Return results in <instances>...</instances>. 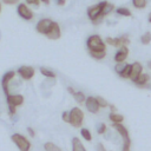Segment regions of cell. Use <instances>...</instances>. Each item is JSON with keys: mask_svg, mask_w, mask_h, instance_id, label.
Returning <instances> with one entry per match:
<instances>
[{"mask_svg": "<svg viewBox=\"0 0 151 151\" xmlns=\"http://www.w3.org/2000/svg\"><path fill=\"white\" fill-rule=\"evenodd\" d=\"M86 47L88 51H106V44L98 34H92L87 38Z\"/></svg>", "mask_w": 151, "mask_h": 151, "instance_id": "obj_1", "label": "cell"}, {"mask_svg": "<svg viewBox=\"0 0 151 151\" xmlns=\"http://www.w3.org/2000/svg\"><path fill=\"white\" fill-rule=\"evenodd\" d=\"M6 100H7V106H8V112H9V116H14L15 114V110L18 106H21L24 104V96L22 94H19V93H15V94H8L6 97Z\"/></svg>", "mask_w": 151, "mask_h": 151, "instance_id": "obj_2", "label": "cell"}, {"mask_svg": "<svg viewBox=\"0 0 151 151\" xmlns=\"http://www.w3.org/2000/svg\"><path fill=\"white\" fill-rule=\"evenodd\" d=\"M11 139H12V142L17 145V147L20 151H29V149H31V142L25 136H22L20 133H13L11 136Z\"/></svg>", "mask_w": 151, "mask_h": 151, "instance_id": "obj_3", "label": "cell"}, {"mask_svg": "<svg viewBox=\"0 0 151 151\" xmlns=\"http://www.w3.org/2000/svg\"><path fill=\"white\" fill-rule=\"evenodd\" d=\"M84 120V112L79 107H73L70 111V124L74 127H80Z\"/></svg>", "mask_w": 151, "mask_h": 151, "instance_id": "obj_4", "label": "cell"}, {"mask_svg": "<svg viewBox=\"0 0 151 151\" xmlns=\"http://www.w3.org/2000/svg\"><path fill=\"white\" fill-rule=\"evenodd\" d=\"M104 4L105 1H100L96 5H92L87 8L86 13H87V17L93 21L98 18H101V11H103V7H104Z\"/></svg>", "mask_w": 151, "mask_h": 151, "instance_id": "obj_5", "label": "cell"}, {"mask_svg": "<svg viewBox=\"0 0 151 151\" xmlns=\"http://www.w3.org/2000/svg\"><path fill=\"white\" fill-rule=\"evenodd\" d=\"M17 12H18V15L24 19V20H32L33 19V11L28 7V5L21 2V4H18V7H17Z\"/></svg>", "mask_w": 151, "mask_h": 151, "instance_id": "obj_6", "label": "cell"}, {"mask_svg": "<svg viewBox=\"0 0 151 151\" xmlns=\"http://www.w3.org/2000/svg\"><path fill=\"white\" fill-rule=\"evenodd\" d=\"M15 73H17L15 71H7V72L2 76L1 86H2V91H4V93L6 94V97H7L8 94H11V93H9V84H11V81L14 79Z\"/></svg>", "mask_w": 151, "mask_h": 151, "instance_id": "obj_7", "label": "cell"}, {"mask_svg": "<svg viewBox=\"0 0 151 151\" xmlns=\"http://www.w3.org/2000/svg\"><path fill=\"white\" fill-rule=\"evenodd\" d=\"M17 73L20 76L21 79H24V80H31L34 77V74H35V70L32 66L24 65V66H20L17 70Z\"/></svg>", "mask_w": 151, "mask_h": 151, "instance_id": "obj_8", "label": "cell"}, {"mask_svg": "<svg viewBox=\"0 0 151 151\" xmlns=\"http://www.w3.org/2000/svg\"><path fill=\"white\" fill-rule=\"evenodd\" d=\"M52 22H53V20L47 19V18L40 19V20L37 22V25H35V29H37V32H38V33H40V34L46 35V33L48 32V29H50V27H51Z\"/></svg>", "mask_w": 151, "mask_h": 151, "instance_id": "obj_9", "label": "cell"}, {"mask_svg": "<svg viewBox=\"0 0 151 151\" xmlns=\"http://www.w3.org/2000/svg\"><path fill=\"white\" fill-rule=\"evenodd\" d=\"M46 37L51 40H57L61 37V29H60V26H59L58 22H55V21L52 22L48 32L46 33Z\"/></svg>", "mask_w": 151, "mask_h": 151, "instance_id": "obj_10", "label": "cell"}, {"mask_svg": "<svg viewBox=\"0 0 151 151\" xmlns=\"http://www.w3.org/2000/svg\"><path fill=\"white\" fill-rule=\"evenodd\" d=\"M85 106H86L87 111L91 112V113H98V111H99V109H100V106H99V104H98V101H97V98H96V97H92V96H88V97L86 98V100H85Z\"/></svg>", "mask_w": 151, "mask_h": 151, "instance_id": "obj_11", "label": "cell"}, {"mask_svg": "<svg viewBox=\"0 0 151 151\" xmlns=\"http://www.w3.org/2000/svg\"><path fill=\"white\" fill-rule=\"evenodd\" d=\"M142 73H143V66H142V64L138 63V61H134V63L131 64V72H130V78L129 79H131L132 81H134L137 79V77L139 74H142Z\"/></svg>", "mask_w": 151, "mask_h": 151, "instance_id": "obj_12", "label": "cell"}, {"mask_svg": "<svg viewBox=\"0 0 151 151\" xmlns=\"http://www.w3.org/2000/svg\"><path fill=\"white\" fill-rule=\"evenodd\" d=\"M127 55H129V48H127V46H123V47L118 48L113 59H114L116 63H124L126 60Z\"/></svg>", "mask_w": 151, "mask_h": 151, "instance_id": "obj_13", "label": "cell"}, {"mask_svg": "<svg viewBox=\"0 0 151 151\" xmlns=\"http://www.w3.org/2000/svg\"><path fill=\"white\" fill-rule=\"evenodd\" d=\"M112 125H113L114 130L122 136L123 142H129V140H131V139H130V136H129V131H127V129H126L122 123H117V124H112Z\"/></svg>", "mask_w": 151, "mask_h": 151, "instance_id": "obj_14", "label": "cell"}, {"mask_svg": "<svg viewBox=\"0 0 151 151\" xmlns=\"http://www.w3.org/2000/svg\"><path fill=\"white\" fill-rule=\"evenodd\" d=\"M150 80V76L147 74V73H142V74H139L138 77H137V79L133 81L137 86H144V85H146L147 84V81Z\"/></svg>", "mask_w": 151, "mask_h": 151, "instance_id": "obj_15", "label": "cell"}, {"mask_svg": "<svg viewBox=\"0 0 151 151\" xmlns=\"http://www.w3.org/2000/svg\"><path fill=\"white\" fill-rule=\"evenodd\" d=\"M129 44H130L129 37H127V35H122V37L116 38V45H114V47L120 48V47H123V46H127Z\"/></svg>", "mask_w": 151, "mask_h": 151, "instance_id": "obj_16", "label": "cell"}, {"mask_svg": "<svg viewBox=\"0 0 151 151\" xmlns=\"http://www.w3.org/2000/svg\"><path fill=\"white\" fill-rule=\"evenodd\" d=\"M72 151H86L84 145H83V143L77 137H74L72 139Z\"/></svg>", "mask_w": 151, "mask_h": 151, "instance_id": "obj_17", "label": "cell"}, {"mask_svg": "<svg viewBox=\"0 0 151 151\" xmlns=\"http://www.w3.org/2000/svg\"><path fill=\"white\" fill-rule=\"evenodd\" d=\"M113 9H114V6H113V4L109 2V1H105V4H104V7H103V11H101V18H104V17L109 15L111 12H113Z\"/></svg>", "mask_w": 151, "mask_h": 151, "instance_id": "obj_18", "label": "cell"}, {"mask_svg": "<svg viewBox=\"0 0 151 151\" xmlns=\"http://www.w3.org/2000/svg\"><path fill=\"white\" fill-rule=\"evenodd\" d=\"M109 119L112 122V124H117V123H122L124 120V116H122L117 112H111L109 114Z\"/></svg>", "mask_w": 151, "mask_h": 151, "instance_id": "obj_19", "label": "cell"}, {"mask_svg": "<svg viewBox=\"0 0 151 151\" xmlns=\"http://www.w3.org/2000/svg\"><path fill=\"white\" fill-rule=\"evenodd\" d=\"M88 54L93 59L100 60V59H104L106 57V51H88Z\"/></svg>", "mask_w": 151, "mask_h": 151, "instance_id": "obj_20", "label": "cell"}, {"mask_svg": "<svg viewBox=\"0 0 151 151\" xmlns=\"http://www.w3.org/2000/svg\"><path fill=\"white\" fill-rule=\"evenodd\" d=\"M40 73L44 77L48 78V79H54L55 78V73L53 71H51L50 68H47V67H40Z\"/></svg>", "mask_w": 151, "mask_h": 151, "instance_id": "obj_21", "label": "cell"}, {"mask_svg": "<svg viewBox=\"0 0 151 151\" xmlns=\"http://www.w3.org/2000/svg\"><path fill=\"white\" fill-rule=\"evenodd\" d=\"M73 98L76 99V101L78 103V104H83V103H85V100H86V96H85V93L84 92H81V91H78V92H76L74 94H73Z\"/></svg>", "mask_w": 151, "mask_h": 151, "instance_id": "obj_22", "label": "cell"}, {"mask_svg": "<svg viewBox=\"0 0 151 151\" xmlns=\"http://www.w3.org/2000/svg\"><path fill=\"white\" fill-rule=\"evenodd\" d=\"M116 13L120 17H131V11L127 8V7H118L116 9Z\"/></svg>", "mask_w": 151, "mask_h": 151, "instance_id": "obj_23", "label": "cell"}, {"mask_svg": "<svg viewBox=\"0 0 151 151\" xmlns=\"http://www.w3.org/2000/svg\"><path fill=\"white\" fill-rule=\"evenodd\" d=\"M44 149H45V151H61V149L52 142H46L44 144Z\"/></svg>", "mask_w": 151, "mask_h": 151, "instance_id": "obj_24", "label": "cell"}, {"mask_svg": "<svg viewBox=\"0 0 151 151\" xmlns=\"http://www.w3.org/2000/svg\"><path fill=\"white\" fill-rule=\"evenodd\" d=\"M140 42L143 45H149L151 42V32H145L140 37Z\"/></svg>", "mask_w": 151, "mask_h": 151, "instance_id": "obj_25", "label": "cell"}, {"mask_svg": "<svg viewBox=\"0 0 151 151\" xmlns=\"http://www.w3.org/2000/svg\"><path fill=\"white\" fill-rule=\"evenodd\" d=\"M80 134H81V137H83L85 140H87V142L92 140V134H91V132H90V130H88V129L83 127V129L80 130Z\"/></svg>", "mask_w": 151, "mask_h": 151, "instance_id": "obj_26", "label": "cell"}, {"mask_svg": "<svg viewBox=\"0 0 151 151\" xmlns=\"http://www.w3.org/2000/svg\"><path fill=\"white\" fill-rule=\"evenodd\" d=\"M132 5L134 8L142 9L146 7V0H132Z\"/></svg>", "mask_w": 151, "mask_h": 151, "instance_id": "obj_27", "label": "cell"}, {"mask_svg": "<svg viewBox=\"0 0 151 151\" xmlns=\"http://www.w3.org/2000/svg\"><path fill=\"white\" fill-rule=\"evenodd\" d=\"M126 65H127V64H126L125 61H124V63H117V64L114 65V72L120 76V73L124 71V68L126 67Z\"/></svg>", "mask_w": 151, "mask_h": 151, "instance_id": "obj_28", "label": "cell"}, {"mask_svg": "<svg viewBox=\"0 0 151 151\" xmlns=\"http://www.w3.org/2000/svg\"><path fill=\"white\" fill-rule=\"evenodd\" d=\"M130 72H131V64H127L126 67L124 68V71L120 73L122 78H130Z\"/></svg>", "mask_w": 151, "mask_h": 151, "instance_id": "obj_29", "label": "cell"}, {"mask_svg": "<svg viewBox=\"0 0 151 151\" xmlns=\"http://www.w3.org/2000/svg\"><path fill=\"white\" fill-rule=\"evenodd\" d=\"M97 98V101H98V104H99V106L100 107H109V103H107V100L106 99H104L103 97H100V96H98V97H96Z\"/></svg>", "mask_w": 151, "mask_h": 151, "instance_id": "obj_30", "label": "cell"}, {"mask_svg": "<svg viewBox=\"0 0 151 151\" xmlns=\"http://www.w3.org/2000/svg\"><path fill=\"white\" fill-rule=\"evenodd\" d=\"M97 132H98L99 134L105 133V132H106V125H105L104 123H100V124L98 125V127H97Z\"/></svg>", "mask_w": 151, "mask_h": 151, "instance_id": "obj_31", "label": "cell"}, {"mask_svg": "<svg viewBox=\"0 0 151 151\" xmlns=\"http://www.w3.org/2000/svg\"><path fill=\"white\" fill-rule=\"evenodd\" d=\"M105 44H107V45L114 47V45H116V38H111V37L105 38Z\"/></svg>", "mask_w": 151, "mask_h": 151, "instance_id": "obj_32", "label": "cell"}, {"mask_svg": "<svg viewBox=\"0 0 151 151\" xmlns=\"http://www.w3.org/2000/svg\"><path fill=\"white\" fill-rule=\"evenodd\" d=\"M61 119L65 122V123H68L70 122V111H64L61 113Z\"/></svg>", "mask_w": 151, "mask_h": 151, "instance_id": "obj_33", "label": "cell"}, {"mask_svg": "<svg viewBox=\"0 0 151 151\" xmlns=\"http://www.w3.org/2000/svg\"><path fill=\"white\" fill-rule=\"evenodd\" d=\"M26 5H31V6H34V7H39L40 5V1L39 0H25Z\"/></svg>", "mask_w": 151, "mask_h": 151, "instance_id": "obj_34", "label": "cell"}, {"mask_svg": "<svg viewBox=\"0 0 151 151\" xmlns=\"http://www.w3.org/2000/svg\"><path fill=\"white\" fill-rule=\"evenodd\" d=\"M130 146H131V140L124 142V143H123V149H122V151H130Z\"/></svg>", "mask_w": 151, "mask_h": 151, "instance_id": "obj_35", "label": "cell"}, {"mask_svg": "<svg viewBox=\"0 0 151 151\" xmlns=\"http://www.w3.org/2000/svg\"><path fill=\"white\" fill-rule=\"evenodd\" d=\"M19 1L20 0H2V2L6 5H17V4H19Z\"/></svg>", "mask_w": 151, "mask_h": 151, "instance_id": "obj_36", "label": "cell"}, {"mask_svg": "<svg viewBox=\"0 0 151 151\" xmlns=\"http://www.w3.org/2000/svg\"><path fill=\"white\" fill-rule=\"evenodd\" d=\"M27 132H28V134H29L31 137H34V136H35V132H34V130H33L32 127H27Z\"/></svg>", "mask_w": 151, "mask_h": 151, "instance_id": "obj_37", "label": "cell"}, {"mask_svg": "<svg viewBox=\"0 0 151 151\" xmlns=\"http://www.w3.org/2000/svg\"><path fill=\"white\" fill-rule=\"evenodd\" d=\"M97 151H106V150H105L104 145H103L101 143H99V144L97 145Z\"/></svg>", "mask_w": 151, "mask_h": 151, "instance_id": "obj_38", "label": "cell"}, {"mask_svg": "<svg viewBox=\"0 0 151 151\" xmlns=\"http://www.w3.org/2000/svg\"><path fill=\"white\" fill-rule=\"evenodd\" d=\"M55 4L58 6H64L66 4V0H55Z\"/></svg>", "mask_w": 151, "mask_h": 151, "instance_id": "obj_39", "label": "cell"}, {"mask_svg": "<svg viewBox=\"0 0 151 151\" xmlns=\"http://www.w3.org/2000/svg\"><path fill=\"white\" fill-rule=\"evenodd\" d=\"M67 91H68V92H70V93H71L72 96H73V94L76 93V91H74V90H73V88H72L71 86H68V87H67Z\"/></svg>", "mask_w": 151, "mask_h": 151, "instance_id": "obj_40", "label": "cell"}, {"mask_svg": "<svg viewBox=\"0 0 151 151\" xmlns=\"http://www.w3.org/2000/svg\"><path fill=\"white\" fill-rule=\"evenodd\" d=\"M109 107L111 109V111H112V112H114V111H116V107H114L112 104H110V105H109Z\"/></svg>", "mask_w": 151, "mask_h": 151, "instance_id": "obj_41", "label": "cell"}, {"mask_svg": "<svg viewBox=\"0 0 151 151\" xmlns=\"http://www.w3.org/2000/svg\"><path fill=\"white\" fill-rule=\"evenodd\" d=\"M40 2H44V4H46V5H48L50 4V0H39Z\"/></svg>", "mask_w": 151, "mask_h": 151, "instance_id": "obj_42", "label": "cell"}, {"mask_svg": "<svg viewBox=\"0 0 151 151\" xmlns=\"http://www.w3.org/2000/svg\"><path fill=\"white\" fill-rule=\"evenodd\" d=\"M147 21L151 24V12H150V14H149V17H147Z\"/></svg>", "mask_w": 151, "mask_h": 151, "instance_id": "obj_43", "label": "cell"}, {"mask_svg": "<svg viewBox=\"0 0 151 151\" xmlns=\"http://www.w3.org/2000/svg\"><path fill=\"white\" fill-rule=\"evenodd\" d=\"M149 66H150V68H151V61H150V63H149Z\"/></svg>", "mask_w": 151, "mask_h": 151, "instance_id": "obj_44", "label": "cell"}, {"mask_svg": "<svg viewBox=\"0 0 151 151\" xmlns=\"http://www.w3.org/2000/svg\"><path fill=\"white\" fill-rule=\"evenodd\" d=\"M0 12H1V4H0Z\"/></svg>", "mask_w": 151, "mask_h": 151, "instance_id": "obj_45", "label": "cell"}]
</instances>
